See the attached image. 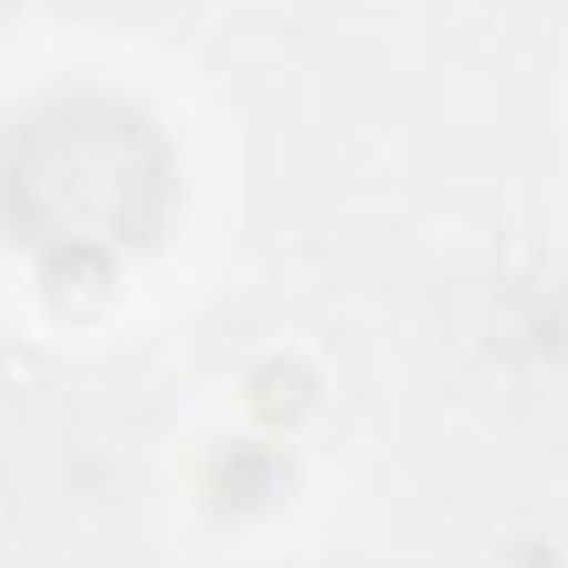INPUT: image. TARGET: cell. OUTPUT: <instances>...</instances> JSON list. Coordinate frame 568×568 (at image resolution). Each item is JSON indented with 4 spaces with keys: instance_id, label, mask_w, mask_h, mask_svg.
I'll list each match as a JSON object with an SVG mask.
<instances>
[{
    "instance_id": "6da1fadb",
    "label": "cell",
    "mask_w": 568,
    "mask_h": 568,
    "mask_svg": "<svg viewBox=\"0 0 568 568\" xmlns=\"http://www.w3.org/2000/svg\"><path fill=\"white\" fill-rule=\"evenodd\" d=\"M165 199L159 133L120 100H67L27 120L0 152V205L53 258L133 245Z\"/></svg>"
}]
</instances>
